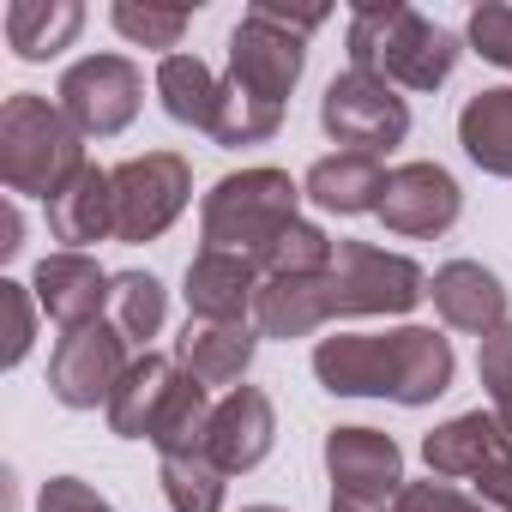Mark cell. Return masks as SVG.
Segmentation results:
<instances>
[{"label":"cell","instance_id":"obj_11","mask_svg":"<svg viewBox=\"0 0 512 512\" xmlns=\"http://www.w3.org/2000/svg\"><path fill=\"white\" fill-rule=\"evenodd\" d=\"M55 103L67 109V121L85 133V139H115L139 121V103H145V73L127 61V55H85L61 73L55 85Z\"/></svg>","mask_w":512,"mask_h":512},{"label":"cell","instance_id":"obj_26","mask_svg":"<svg viewBox=\"0 0 512 512\" xmlns=\"http://www.w3.org/2000/svg\"><path fill=\"white\" fill-rule=\"evenodd\" d=\"M332 260H338V241H332L320 223L296 217V223L260 253V272H266V284H272V278H320V272H332Z\"/></svg>","mask_w":512,"mask_h":512},{"label":"cell","instance_id":"obj_19","mask_svg":"<svg viewBox=\"0 0 512 512\" xmlns=\"http://www.w3.org/2000/svg\"><path fill=\"white\" fill-rule=\"evenodd\" d=\"M260 350V326H229V320H187V332L175 338V362L211 392V386H241V374L253 368Z\"/></svg>","mask_w":512,"mask_h":512},{"label":"cell","instance_id":"obj_28","mask_svg":"<svg viewBox=\"0 0 512 512\" xmlns=\"http://www.w3.org/2000/svg\"><path fill=\"white\" fill-rule=\"evenodd\" d=\"M115 326L127 332V344H151L169 320V290L151 272H115V302H109Z\"/></svg>","mask_w":512,"mask_h":512},{"label":"cell","instance_id":"obj_34","mask_svg":"<svg viewBox=\"0 0 512 512\" xmlns=\"http://www.w3.org/2000/svg\"><path fill=\"white\" fill-rule=\"evenodd\" d=\"M37 512H115V506L79 476H49L43 494H37Z\"/></svg>","mask_w":512,"mask_h":512},{"label":"cell","instance_id":"obj_27","mask_svg":"<svg viewBox=\"0 0 512 512\" xmlns=\"http://www.w3.org/2000/svg\"><path fill=\"white\" fill-rule=\"evenodd\" d=\"M278 127H284V109H278V103H260V97H247L241 85L223 79L217 121H211V139H217V145H229V151H241V145H266V139H278Z\"/></svg>","mask_w":512,"mask_h":512},{"label":"cell","instance_id":"obj_37","mask_svg":"<svg viewBox=\"0 0 512 512\" xmlns=\"http://www.w3.org/2000/svg\"><path fill=\"white\" fill-rule=\"evenodd\" d=\"M241 512H284V506H241Z\"/></svg>","mask_w":512,"mask_h":512},{"label":"cell","instance_id":"obj_30","mask_svg":"<svg viewBox=\"0 0 512 512\" xmlns=\"http://www.w3.org/2000/svg\"><path fill=\"white\" fill-rule=\"evenodd\" d=\"M476 374H482V392H488V410L500 416V428L512 434V320L500 332L482 338L476 350Z\"/></svg>","mask_w":512,"mask_h":512},{"label":"cell","instance_id":"obj_14","mask_svg":"<svg viewBox=\"0 0 512 512\" xmlns=\"http://www.w3.org/2000/svg\"><path fill=\"white\" fill-rule=\"evenodd\" d=\"M458 211H464V187L440 163H398L386 169V193L374 217L404 241H434L458 223Z\"/></svg>","mask_w":512,"mask_h":512},{"label":"cell","instance_id":"obj_33","mask_svg":"<svg viewBox=\"0 0 512 512\" xmlns=\"http://www.w3.org/2000/svg\"><path fill=\"white\" fill-rule=\"evenodd\" d=\"M398 512H494V506L476 494H458L446 476H428V482H404Z\"/></svg>","mask_w":512,"mask_h":512},{"label":"cell","instance_id":"obj_9","mask_svg":"<svg viewBox=\"0 0 512 512\" xmlns=\"http://www.w3.org/2000/svg\"><path fill=\"white\" fill-rule=\"evenodd\" d=\"M115 175V241L145 247L157 241L193 199V169L181 151H145L109 169Z\"/></svg>","mask_w":512,"mask_h":512},{"label":"cell","instance_id":"obj_15","mask_svg":"<svg viewBox=\"0 0 512 512\" xmlns=\"http://www.w3.org/2000/svg\"><path fill=\"white\" fill-rule=\"evenodd\" d=\"M278 446V410L260 386H235L211 404V422H205V458L223 470V476H247L260 470Z\"/></svg>","mask_w":512,"mask_h":512},{"label":"cell","instance_id":"obj_13","mask_svg":"<svg viewBox=\"0 0 512 512\" xmlns=\"http://www.w3.org/2000/svg\"><path fill=\"white\" fill-rule=\"evenodd\" d=\"M326 476H332V500H344V506H398V494L410 482L398 440L380 428H332Z\"/></svg>","mask_w":512,"mask_h":512},{"label":"cell","instance_id":"obj_12","mask_svg":"<svg viewBox=\"0 0 512 512\" xmlns=\"http://www.w3.org/2000/svg\"><path fill=\"white\" fill-rule=\"evenodd\" d=\"M127 350L133 344H127V332L115 320H97V326L67 332L55 344V356H49V392H55V404H67V410H97L103 404L109 410L121 374L133 368Z\"/></svg>","mask_w":512,"mask_h":512},{"label":"cell","instance_id":"obj_31","mask_svg":"<svg viewBox=\"0 0 512 512\" xmlns=\"http://www.w3.org/2000/svg\"><path fill=\"white\" fill-rule=\"evenodd\" d=\"M464 37H470V49H476L482 61H494V67L512 73V7H500V0L476 7L470 25H464Z\"/></svg>","mask_w":512,"mask_h":512},{"label":"cell","instance_id":"obj_17","mask_svg":"<svg viewBox=\"0 0 512 512\" xmlns=\"http://www.w3.org/2000/svg\"><path fill=\"white\" fill-rule=\"evenodd\" d=\"M260 290H266L260 260H247V253H217V247L193 253L187 284H181L193 320H229V326H247L260 314Z\"/></svg>","mask_w":512,"mask_h":512},{"label":"cell","instance_id":"obj_10","mask_svg":"<svg viewBox=\"0 0 512 512\" xmlns=\"http://www.w3.org/2000/svg\"><path fill=\"white\" fill-rule=\"evenodd\" d=\"M320 127L332 133V145L362 151V157H386L392 145H404L410 133V103L398 97V85H386L380 73H338L320 97Z\"/></svg>","mask_w":512,"mask_h":512},{"label":"cell","instance_id":"obj_24","mask_svg":"<svg viewBox=\"0 0 512 512\" xmlns=\"http://www.w3.org/2000/svg\"><path fill=\"white\" fill-rule=\"evenodd\" d=\"M157 97H163V115H169V121L193 127V133H211L223 79H217L199 55H163V61H157Z\"/></svg>","mask_w":512,"mask_h":512},{"label":"cell","instance_id":"obj_29","mask_svg":"<svg viewBox=\"0 0 512 512\" xmlns=\"http://www.w3.org/2000/svg\"><path fill=\"white\" fill-rule=\"evenodd\" d=\"M187 19H193L187 7H139V0H121V7H109V25H115L133 49H163V55H175Z\"/></svg>","mask_w":512,"mask_h":512},{"label":"cell","instance_id":"obj_23","mask_svg":"<svg viewBox=\"0 0 512 512\" xmlns=\"http://www.w3.org/2000/svg\"><path fill=\"white\" fill-rule=\"evenodd\" d=\"M79 31H85L79 0H13L7 7V43L19 61H55L61 49H73Z\"/></svg>","mask_w":512,"mask_h":512},{"label":"cell","instance_id":"obj_36","mask_svg":"<svg viewBox=\"0 0 512 512\" xmlns=\"http://www.w3.org/2000/svg\"><path fill=\"white\" fill-rule=\"evenodd\" d=\"M332 512H398V506H344V500H332Z\"/></svg>","mask_w":512,"mask_h":512},{"label":"cell","instance_id":"obj_5","mask_svg":"<svg viewBox=\"0 0 512 512\" xmlns=\"http://www.w3.org/2000/svg\"><path fill=\"white\" fill-rule=\"evenodd\" d=\"M85 169H91L85 133L67 121V109L37 91H13L7 109H0V181H7V193L49 205Z\"/></svg>","mask_w":512,"mask_h":512},{"label":"cell","instance_id":"obj_18","mask_svg":"<svg viewBox=\"0 0 512 512\" xmlns=\"http://www.w3.org/2000/svg\"><path fill=\"white\" fill-rule=\"evenodd\" d=\"M428 296H434V314L452 326V332H470V338H488L506 326V284L476 266V260H446L434 278H428Z\"/></svg>","mask_w":512,"mask_h":512},{"label":"cell","instance_id":"obj_22","mask_svg":"<svg viewBox=\"0 0 512 512\" xmlns=\"http://www.w3.org/2000/svg\"><path fill=\"white\" fill-rule=\"evenodd\" d=\"M458 145L482 175L512 181V85H488L458 109Z\"/></svg>","mask_w":512,"mask_h":512},{"label":"cell","instance_id":"obj_4","mask_svg":"<svg viewBox=\"0 0 512 512\" xmlns=\"http://www.w3.org/2000/svg\"><path fill=\"white\" fill-rule=\"evenodd\" d=\"M350 67L356 73H380L386 85L404 91H440L458 67V37L446 25H434L428 13L404 7V0H386V7H356L350 13Z\"/></svg>","mask_w":512,"mask_h":512},{"label":"cell","instance_id":"obj_35","mask_svg":"<svg viewBox=\"0 0 512 512\" xmlns=\"http://www.w3.org/2000/svg\"><path fill=\"white\" fill-rule=\"evenodd\" d=\"M25 253V217L19 199H0V260H19Z\"/></svg>","mask_w":512,"mask_h":512},{"label":"cell","instance_id":"obj_25","mask_svg":"<svg viewBox=\"0 0 512 512\" xmlns=\"http://www.w3.org/2000/svg\"><path fill=\"white\" fill-rule=\"evenodd\" d=\"M157 482H163L169 512H223L229 476L205 458V446H199V452H169V458H157Z\"/></svg>","mask_w":512,"mask_h":512},{"label":"cell","instance_id":"obj_6","mask_svg":"<svg viewBox=\"0 0 512 512\" xmlns=\"http://www.w3.org/2000/svg\"><path fill=\"white\" fill-rule=\"evenodd\" d=\"M326 7H278V0H260L247 7L241 25L229 31V85H241L260 103H290V91L308 73V37L326 25Z\"/></svg>","mask_w":512,"mask_h":512},{"label":"cell","instance_id":"obj_7","mask_svg":"<svg viewBox=\"0 0 512 512\" xmlns=\"http://www.w3.org/2000/svg\"><path fill=\"white\" fill-rule=\"evenodd\" d=\"M296 205H302V187H296L284 169H272V163L235 169V175H223V181L205 193V205H199V235H205V247H217V253H247V260H260V253L302 217Z\"/></svg>","mask_w":512,"mask_h":512},{"label":"cell","instance_id":"obj_21","mask_svg":"<svg viewBox=\"0 0 512 512\" xmlns=\"http://www.w3.org/2000/svg\"><path fill=\"white\" fill-rule=\"evenodd\" d=\"M380 193H386V169H380V157H362V151H332L302 181V199H314L320 211H338V217L380 211Z\"/></svg>","mask_w":512,"mask_h":512},{"label":"cell","instance_id":"obj_8","mask_svg":"<svg viewBox=\"0 0 512 512\" xmlns=\"http://www.w3.org/2000/svg\"><path fill=\"white\" fill-rule=\"evenodd\" d=\"M422 458H428V476L470 482L476 500H488L494 512H512V434L500 428L494 410H464L440 422L422 440Z\"/></svg>","mask_w":512,"mask_h":512},{"label":"cell","instance_id":"obj_32","mask_svg":"<svg viewBox=\"0 0 512 512\" xmlns=\"http://www.w3.org/2000/svg\"><path fill=\"white\" fill-rule=\"evenodd\" d=\"M0 308H7V350H0V362L19 368L31 356V338H37V296L7 278V284H0Z\"/></svg>","mask_w":512,"mask_h":512},{"label":"cell","instance_id":"obj_3","mask_svg":"<svg viewBox=\"0 0 512 512\" xmlns=\"http://www.w3.org/2000/svg\"><path fill=\"white\" fill-rule=\"evenodd\" d=\"M205 422H211L205 386L175 356H157V350L133 356V368L121 374V386L109 398V428L121 440H151L157 458L199 452L205 446Z\"/></svg>","mask_w":512,"mask_h":512},{"label":"cell","instance_id":"obj_2","mask_svg":"<svg viewBox=\"0 0 512 512\" xmlns=\"http://www.w3.org/2000/svg\"><path fill=\"white\" fill-rule=\"evenodd\" d=\"M458 356L452 338L434 326H398V332H338L314 344V380L332 398H392L404 410H422L452 392Z\"/></svg>","mask_w":512,"mask_h":512},{"label":"cell","instance_id":"obj_20","mask_svg":"<svg viewBox=\"0 0 512 512\" xmlns=\"http://www.w3.org/2000/svg\"><path fill=\"white\" fill-rule=\"evenodd\" d=\"M49 235L67 247V253H85L91 241H109L115 235V175L109 169H85L73 175L55 199H49Z\"/></svg>","mask_w":512,"mask_h":512},{"label":"cell","instance_id":"obj_1","mask_svg":"<svg viewBox=\"0 0 512 512\" xmlns=\"http://www.w3.org/2000/svg\"><path fill=\"white\" fill-rule=\"evenodd\" d=\"M428 296V272L410 253H386L374 241H338V260L320 278H272L260 290V338H314L332 320L356 314H410Z\"/></svg>","mask_w":512,"mask_h":512},{"label":"cell","instance_id":"obj_16","mask_svg":"<svg viewBox=\"0 0 512 512\" xmlns=\"http://www.w3.org/2000/svg\"><path fill=\"white\" fill-rule=\"evenodd\" d=\"M31 296L61 332H79V326H97L103 308L115 302V272H103L91 253H67L61 247V253H43L37 260Z\"/></svg>","mask_w":512,"mask_h":512}]
</instances>
